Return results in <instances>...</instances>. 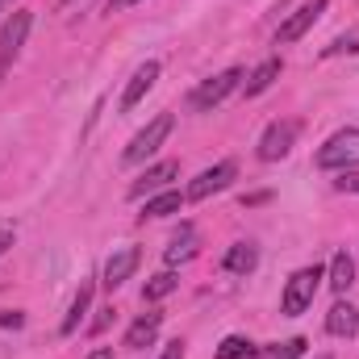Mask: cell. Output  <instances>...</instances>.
<instances>
[{
    "instance_id": "1",
    "label": "cell",
    "mask_w": 359,
    "mask_h": 359,
    "mask_svg": "<svg viewBox=\"0 0 359 359\" xmlns=\"http://www.w3.org/2000/svg\"><path fill=\"white\" fill-rule=\"evenodd\" d=\"M326 280V271L318 268H297L288 276V284H284V297H280V309H284V318H301L309 305H313V297H318V284Z\"/></svg>"
},
{
    "instance_id": "2",
    "label": "cell",
    "mask_w": 359,
    "mask_h": 359,
    "mask_svg": "<svg viewBox=\"0 0 359 359\" xmlns=\"http://www.w3.org/2000/svg\"><path fill=\"white\" fill-rule=\"evenodd\" d=\"M318 168L326 172H347V168H359V130H339L322 142V151L313 155Z\"/></svg>"
},
{
    "instance_id": "3",
    "label": "cell",
    "mask_w": 359,
    "mask_h": 359,
    "mask_svg": "<svg viewBox=\"0 0 359 359\" xmlns=\"http://www.w3.org/2000/svg\"><path fill=\"white\" fill-rule=\"evenodd\" d=\"M172 126H176V117L172 113H159L155 121H147V130H138L134 138H130V147H126V163H142V159H151L163 142H168V134H172Z\"/></svg>"
},
{
    "instance_id": "4",
    "label": "cell",
    "mask_w": 359,
    "mask_h": 359,
    "mask_svg": "<svg viewBox=\"0 0 359 359\" xmlns=\"http://www.w3.org/2000/svg\"><path fill=\"white\" fill-rule=\"evenodd\" d=\"M243 84V67H230V72H222V76H213V80H205L201 88L188 96V104L196 109V113H209V109H217L230 92Z\"/></svg>"
},
{
    "instance_id": "5",
    "label": "cell",
    "mask_w": 359,
    "mask_h": 359,
    "mask_svg": "<svg viewBox=\"0 0 359 359\" xmlns=\"http://www.w3.org/2000/svg\"><path fill=\"white\" fill-rule=\"evenodd\" d=\"M234 180H238V163H234V159H222V163L205 168L201 176H196L192 184H188V188H184V201H205V196H213V192L230 188Z\"/></svg>"
},
{
    "instance_id": "6",
    "label": "cell",
    "mask_w": 359,
    "mask_h": 359,
    "mask_svg": "<svg viewBox=\"0 0 359 359\" xmlns=\"http://www.w3.org/2000/svg\"><path fill=\"white\" fill-rule=\"evenodd\" d=\"M29 25H34V13H29V8H13V17L4 21V29H0V80H4L8 63L17 59V50L25 46Z\"/></svg>"
},
{
    "instance_id": "7",
    "label": "cell",
    "mask_w": 359,
    "mask_h": 359,
    "mask_svg": "<svg viewBox=\"0 0 359 359\" xmlns=\"http://www.w3.org/2000/svg\"><path fill=\"white\" fill-rule=\"evenodd\" d=\"M297 134H301V121H292V117H284V121H271L268 130H264V138H259V159H264V163L284 159V155L292 151Z\"/></svg>"
},
{
    "instance_id": "8",
    "label": "cell",
    "mask_w": 359,
    "mask_h": 359,
    "mask_svg": "<svg viewBox=\"0 0 359 359\" xmlns=\"http://www.w3.org/2000/svg\"><path fill=\"white\" fill-rule=\"evenodd\" d=\"M326 4H330V0H309V4H301V8H297V13H292L284 25H280V29H276V46H288V42H297V38H301V34H305V29H309V25L322 17V13H326Z\"/></svg>"
},
{
    "instance_id": "9",
    "label": "cell",
    "mask_w": 359,
    "mask_h": 359,
    "mask_svg": "<svg viewBox=\"0 0 359 359\" xmlns=\"http://www.w3.org/2000/svg\"><path fill=\"white\" fill-rule=\"evenodd\" d=\"M138 259H142L138 247H117V251L104 259V288H121V284L138 271Z\"/></svg>"
},
{
    "instance_id": "10",
    "label": "cell",
    "mask_w": 359,
    "mask_h": 359,
    "mask_svg": "<svg viewBox=\"0 0 359 359\" xmlns=\"http://www.w3.org/2000/svg\"><path fill=\"white\" fill-rule=\"evenodd\" d=\"M176 176H180V163H176V159H163V163L147 168L142 180H134V184H130V196L138 201V196H147V192H159V188H168Z\"/></svg>"
},
{
    "instance_id": "11",
    "label": "cell",
    "mask_w": 359,
    "mask_h": 359,
    "mask_svg": "<svg viewBox=\"0 0 359 359\" xmlns=\"http://www.w3.org/2000/svg\"><path fill=\"white\" fill-rule=\"evenodd\" d=\"M155 80H159V63L155 59H147L134 76H130V84H126V92H121V109H134L147 92L155 88Z\"/></svg>"
},
{
    "instance_id": "12",
    "label": "cell",
    "mask_w": 359,
    "mask_h": 359,
    "mask_svg": "<svg viewBox=\"0 0 359 359\" xmlns=\"http://www.w3.org/2000/svg\"><path fill=\"white\" fill-rule=\"evenodd\" d=\"M326 330H330L334 339H355L359 334V309L351 301H339V305L326 313Z\"/></svg>"
},
{
    "instance_id": "13",
    "label": "cell",
    "mask_w": 359,
    "mask_h": 359,
    "mask_svg": "<svg viewBox=\"0 0 359 359\" xmlns=\"http://www.w3.org/2000/svg\"><path fill=\"white\" fill-rule=\"evenodd\" d=\"M159 326H163V313H142L130 330H126V347H134V351H142V347H151L155 343V334H159Z\"/></svg>"
},
{
    "instance_id": "14",
    "label": "cell",
    "mask_w": 359,
    "mask_h": 359,
    "mask_svg": "<svg viewBox=\"0 0 359 359\" xmlns=\"http://www.w3.org/2000/svg\"><path fill=\"white\" fill-rule=\"evenodd\" d=\"M226 271L230 276H251L255 271V264H259V251H255V243H234L230 251H226Z\"/></svg>"
},
{
    "instance_id": "15",
    "label": "cell",
    "mask_w": 359,
    "mask_h": 359,
    "mask_svg": "<svg viewBox=\"0 0 359 359\" xmlns=\"http://www.w3.org/2000/svg\"><path fill=\"white\" fill-rule=\"evenodd\" d=\"M280 67H284L280 59H264V63H259V67L243 80V92H247V96H264V92L280 80Z\"/></svg>"
},
{
    "instance_id": "16",
    "label": "cell",
    "mask_w": 359,
    "mask_h": 359,
    "mask_svg": "<svg viewBox=\"0 0 359 359\" xmlns=\"http://www.w3.org/2000/svg\"><path fill=\"white\" fill-rule=\"evenodd\" d=\"M92 280H80V288H76V301H72V309H67V318H63V334H76L80 330V322H84V313H88V305H92Z\"/></svg>"
},
{
    "instance_id": "17",
    "label": "cell",
    "mask_w": 359,
    "mask_h": 359,
    "mask_svg": "<svg viewBox=\"0 0 359 359\" xmlns=\"http://www.w3.org/2000/svg\"><path fill=\"white\" fill-rule=\"evenodd\" d=\"M351 284H355V259H351L347 251H339V255L330 259V288H334V292L343 297V292H347Z\"/></svg>"
},
{
    "instance_id": "18",
    "label": "cell",
    "mask_w": 359,
    "mask_h": 359,
    "mask_svg": "<svg viewBox=\"0 0 359 359\" xmlns=\"http://www.w3.org/2000/svg\"><path fill=\"white\" fill-rule=\"evenodd\" d=\"M192 255H196V230H192V226H180V234L172 238V247H168V268L188 264Z\"/></svg>"
},
{
    "instance_id": "19",
    "label": "cell",
    "mask_w": 359,
    "mask_h": 359,
    "mask_svg": "<svg viewBox=\"0 0 359 359\" xmlns=\"http://www.w3.org/2000/svg\"><path fill=\"white\" fill-rule=\"evenodd\" d=\"M251 355H259V347L251 339H243V334H226L217 343V351H213V359H251Z\"/></svg>"
},
{
    "instance_id": "20",
    "label": "cell",
    "mask_w": 359,
    "mask_h": 359,
    "mask_svg": "<svg viewBox=\"0 0 359 359\" xmlns=\"http://www.w3.org/2000/svg\"><path fill=\"white\" fill-rule=\"evenodd\" d=\"M176 288H180V276L168 268V271H159V276H151V280H147V288H142V301H163V297H172Z\"/></svg>"
},
{
    "instance_id": "21",
    "label": "cell",
    "mask_w": 359,
    "mask_h": 359,
    "mask_svg": "<svg viewBox=\"0 0 359 359\" xmlns=\"http://www.w3.org/2000/svg\"><path fill=\"white\" fill-rule=\"evenodd\" d=\"M180 205H184V192H159V196H151L147 201V217H168V213H180Z\"/></svg>"
},
{
    "instance_id": "22",
    "label": "cell",
    "mask_w": 359,
    "mask_h": 359,
    "mask_svg": "<svg viewBox=\"0 0 359 359\" xmlns=\"http://www.w3.org/2000/svg\"><path fill=\"white\" fill-rule=\"evenodd\" d=\"M305 339H288V343H271V347H259V355H271V359H301L305 355Z\"/></svg>"
},
{
    "instance_id": "23",
    "label": "cell",
    "mask_w": 359,
    "mask_h": 359,
    "mask_svg": "<svg viewBox=\"0 0 359 359\" xmlns=\"http://www.w3.org/2000/svg\"><path fill=\"white\" fill-rule=\"evenodd\" d=\"M355 50H359V25H355V29H347V34H339L322 55H326V59H334V55H355Z\"/></svg>"
},
{
    "instance_id": "24",
    "label": "cell",
    "mask_w": 359,
    "mask_h": 359,
    "mask_svg": "<svg viewBox=\"0 0 359 359\" xmlns=\"http://www.w3.org/2000/svg\"><path fill=\"white\" fill-rule=\"evenodd\" d=\"M334 188H339V192H359V172H355V168L339 172V180H334Z\"/></svg>"
},
{
    "instance_id": "25",
    "label": "cell",
    "mask_w": 359,
    "mask_h": 359,
    "mask_svg": "<svg viewBox=\"0 0 359 359\" xmlns=\"http://www.w3.org/2000/svg\"><path fill=\"white\" fill-rule=\"evenodd\" d=\"M159 359H184V343H180V339H172V343L163 347V355H159Z\"/></svg>"
},
{
    "instance_id": "26",
    "label": "cell",
    "mask_w": 359,
    "mask_h": 359,
    "mask_svg": "<svg viewBox=\"0 0 359 359\" xmlns=\"http://www.w3.org/2000/svg\"><path fill=\"white\" fill-rule=\"evenodd\" d=\"M13 238H17V234H13V226H0V255L13 247Z\"/></svg>"
},
{
    "instance_id": "27",
    "label": "cell",
    "mask_w": 359,
    "mask_h": 359,
    "mask_svg": "<svg viewBox=\"0 0 359 359\" xmlns=\"http://www.w3.org/2000/svg\"><path fill=\"white\" fill-rule=\"evenodd\" d=\"M21 322H25L21 313H0V326H21Z\"/></svg>"
},
{
    "instance_id": "28",
    "label": "cell",
    "mask_w": 359,
    "mask_h": 359,
    "mask_svg": "<svg viewBox=\"0 0 359 359\" xmlns=\"http://www.w3.org/2000/svg\"><path fill=\"white\" fill-rule=\"evenodd\" d=\"M130 4H138V0H109V13H121V8H130Z\"/></svg>"
},
{
    "instance_id": "29",
    "label": "cell",
    "mask_w": 359,
    "mask_h": 359,
    "mask_svg": "<svg viewBox=\"0 0 359 359\" xmlns=\"http://www.w3.org/2000/svg\"><path fill=\"white\" fill-rule=\"evenodd\" d=\"M84 359H113V347H96L92 355H84Z\"/></svg>"
},
{
    "instance_id": "30",
    "label": "cell",
    "mask_w": 359,
    "mask_h": 359,
    "mask_svg": "<svg viewBox=\"0 0 359 359\" xmlns=\"http://www.w3.org/2000/svg\"><path fill=\"white\" fill-rule=\"evenodd\" d=\"M8 4H13V0H0V13H8Z\"/></svg>"
}]
</instances>
